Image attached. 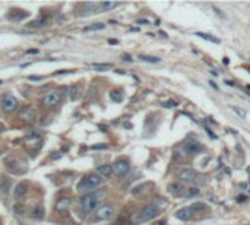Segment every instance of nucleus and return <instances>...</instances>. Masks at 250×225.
<instances>
[{
    "label": "nucleus",
    "mask_w": 250,
    "mask_h": 225,
    "mask_svg": "<svg viewBox=\"0 0 250 225\" xmlns=\"http://www.w3.org/2000/svg\"><path fill=\"white\" fill-rule=\"evenodd\" d=\"M114 72H116V73H120V75H126L125 72H123V70H120V69H117V70H114Z\"/></svg>",
    "instance_id": "obj_37"
},
{
    "label": "nucleus",
    "mask_w": 250,
    "mask_h": 225,
    "mask_svg": "<svg viewBox=\"0 0 250 225\" xmlns=\"http://www.w3.org/2000/svg\"><path fill=\"white\" fill-rule=\"evenodd\" d=\"M168 190H170L171 193H180V191L183 190V187L180 184H177V183H173V184L168 186Z\"/></svg>",
    "instance_id": "obj_25"
},
{
    "label": "nucleus",
    "mask_w": 250,
    "mask_h": 225,
    "mask_svg": "<svg viewBox=\"0 0 250 225\" xmlns=\"http://www.w3.org/2000/svg\"><path fill=\"white\" fill-rule=\"evenodd\" d=\"M104 197V191H92V193H88L85 194L82 199H80V206L85 212H91V211H95L98 208L100 202Z\"/></svg>",
    "instance_id": "obj_2"
},
{
    "label": "nucleus",
    "mask_w": 250,
    "mask_h": 225,
    "mask_svg": "<svg viewBox=\"0 0 250 225\" xmlns=\"http://www.w3.org/2000/svg\"><path fill=\"white\" fill-rule=\"evenodd\" d=\"M231 110L236 112L239 117H241V118H246V111H244V110H241V108L236 107V105H231Z\"/></svg>",
    "instance_id": "obj_26"
},
{
    "label": "nucleus",
    "mask_w": 250,
    "mask_h": 225,
    "mask_svg": "<svg viewBox=\"0 0 250 225\" xmlns=\"http://www.w3.org/2000/svg\"><path fill=\"white\" fill-rule=\"evenodd\" d=\"M70 205H72V200H70V199H60V200L57 202L56 208H57V211H66Z\"/></svg>",
    "instance_id": "obj_15"
},
{
    "label": "nucleus",
    "mask_w": 250,
    "mask_h": 225,
    "mask_svg": "<svg viewBox=\"0 0 250 225\" xmlns=\"http://www.w3.org/2000/svg\"><path fill=\"white\" fill-rule=\"evenodd\" d=\"M78 88L75 86V85H72V86H69L68 88V94H69V97H70V100H76L78 98Z\"/></svg>",
    "instance_id": "obj_22"
},
{
    "label": "nucleus",
    "mask_w": 250,
    "mask_h": 225,
    "mask_svg": "<svg viewBox=\"0 0 250 225\" xmlns=\"http://www.w3.org/2000/svg\"><path fill=\"white\" fill-rule=\"evenodd\" d=\"M26 191H28V184L26 183H18L16 184V187L13 189V196L16 197V199H19V197H22L23 194H26Z\"/></svg>",
    "instance_id": "obj_11"
},
{
    "label": "nucleus",
    "mask_w": 250,
    "mask_h": 225,
    "mask_svg": "<svg viewBox=\"0 0 250 225\" xmlns=\"http://www.w3.org/2000/svg\"><path fill=\"white\" fill-rule=\"evenodd\" d=\"M101 8L104 10H111L114 8H117V3H110V2H104L101 3Z\"/></svg>",
    "instance_id": "obj_27"
},
{
    "label": "nucleus",
    "mask_w": 250,
    "mask_h": 225,
    "mask_svg": "<svg viewBox=\"0 0 250 225\" xmlns=\"http://www.w3.org/2000/svg\"><path fill=\"white\" fill-rule=\"evenodd\" d=\"M98 174L100 176H104V177H110V176H113V165H110V164H104V165H100L98 168Z\"/></svg>",
    "instance_id": "obj_13"
},
{
    "label": "nucleus",
    "mask_w": 250,
    "mask_h": 225,
    "mask_svg": "<svg viewBox=\"0 0 250 225\" xmlns=\"http://www.w3.org/2000/svg\"><path fill=\"white\" fill-rule=\"evenodd\" d=\"M102 184V177L100 174H86L82 180L78 183V191L79 193H86L88 194V191L92 193V190H95L98 186H101Z\"/></svg>",
    "instance_id": "obj_1"
},
{
    "label": "nucleus",
    "mask_w": 250,
    "mask_h": 225,
    "mask_svg": "<svg viewBox=\"0 0 250 225\" xmlns=\"http://www.w3.org/2000/svg\"><path fill=\"white\" fill-rule=\"evenodd\" d=\"M0 105H2V110H3V111L11 114V112H13L18 108V100H16L12 94H5V95L2 97Z\"/></svg>",
    "instance_id": "obj_5"
},
{
    "label": "nucleus",
    "mask_w": 250,
    "mask_h": 225,
    "mask_svg": "<svg viewBox=\"0 0 250 225\" xmlns=\"http://www.w3.org/2000/svg\"><path fill=\"white\" fill-rule=\"evenodd\" d=\"M113 68V64L111 63H95V64H92V69L94 70H98V72H105V70H108V69Z\"/></svg>",
    "instance_id": "obj_16"
},
{
    "label": "nucleus",
    "mask_w": 250,
    "mask_h": 225,
    "mask_svg": "<svg viewBox=\"0 0 250 225\" xmlns=\"http://www.w3.org/2000/svg\"><path fill=\"white\" fill-rule=\"evenodd\" d=\"M184 151H186L187 154H190V155H196V154H199V152L202 151V145H200L197 140H189V142H186V145H184Z\"/></svg>",
    "instance_id": "obj_9"
},
{
    "label": "nucleus",
    "mask_w": 250,
    "mask_h": 225,
    "mask_svg": "<svg viewBox=\"0 0 250 225\" xmlns=\"http://www.w3.org/2000/svg\"><path fill=\"white\" fill-rule=\"evenodd\" d=\"M28 79H31V80H41L43 78H41V76H29Z\"/></svg>",
    "instance_id": "obj_33"
},
{
    "label": "nucleus",
    "mask_w": 250,
    "mask_h": 225,
    "mask_svg": "<svg viewBox=\"0 0 250 225\" xmlns=\"http://www.w3.org/2000/svg\"><path fill=\"white\" fill-rule=\"evenodd\" d=\"M162 105H164L165 108H176V107H177L179 104H177L176 101H165L164 104H162Z\"/></svg>",
    "instance_id": "obj_28"
},
{
    "label": "nucleus",
    "mask_w": 250,
    "mask_h": 225,
    "mask_svg": "<svg viewBox=\"0 0 250 225\" xmlns=\"http://www.w3.org/2000/svg\"><path fill=\"white\" fill-rule=\"evenodd\" d=\"M60 101H62V92H59V91H50V92H47L46 97L43 98L44 107H50V108L59 105Z\"/></svg>",
    "instance_id": "obj_7"
},
{
    "label": "nucleus",
    "mask_w": 250,
    "mask_h": 225,
    "mask_svg": "<svg viewBox=\"0 0 250 225\" xmlns=\"http://www.w3.org/2000/svg\"><path fill=\"white\" fill-rule=\"evenodd\" d=\"M107 145H95V146H92V149H105Z\"/></svg>",
    "instance_id": "obj_31"
},
{
    "label": "nucleus",
    "mask_w": 250,
    "mask_h": 225,
    "mask_svg": "<svg viewBox=\"0 0 250 225\" xmlns=\"http://www.w3.org/2000/svg\"><path fill=\"white\" fill-rule=\"evenodd\" d=\"M137 23H140V25H148V21H146V19H139V21H137Z\"/></svg>",
    "instance_id": "obj_32"
},
{
    "label": "nucleus",
    "mask_w": 250,
    "mask_h": 225,
    "mask_svg": "<svg viewBox=\"0 0 250 225\" xmlns=\"http://www.w3.org/2000/svg\"><path fill=\"white\" fill-rule=\"evenodd\" d=\"M35 117H37V111H35L34 107H25L23 110L19 111V118L23 120V122H32L35 120Z\"/></svg>",
    "instance_id": "obj_8"
},
{
    "label": "nucleus",
    "mask_w": 250,
    "mask_h": 225,
    "mask_svg": "<svg viewBox=\"0 0 250 225\" xmlns=\"http://www.w3.org/2000/svg\"><path fill=\"white\" fill-rule=\"evenodd\" d=\"M12 186L11 180H8V178H3V180H0V190L5 191V193H8L9 191V187Z\"/></svg>",
    "instance_id": "obj_21"
},
{
    "label": "nucleus",
    "mask_w": 250,
    "mask_h": 225,
    "mask_svg": "<svg viewBox=\"0 0 250 225\" xmlns=\"http://www.w3.org/2000/svg\"><path fill=\"white\" fill-rule=\"evenodd\" d=\"M114 215V206L113 205H102L95 209L94 219L95 221H107Z\"/></svg>",
    "instance_id": "obj_4"
},
{
    "label": "nucleus",
    "mask_w": 250,
    "mask_h": 225,
    "mask_svg": "<svg viewBox=\"0 0 250 225\" xmlns=\"http://www.w3.org/2000/svg\"><path fill=\"white\" fill-rule=\"evenodd\" d=\"M31 216L35 218V219H41L43 216H44V208L43 206H37L32 209V212H31Z\"/></svg>",
    "instance_id": "obj_18"
},
{
    "label": "nucleus",
    "mask_w": 250,
    "mask_h": 225,
    "mask_svg": "<svg viewBox=\"0 0 250 225\" xmlns=\"http://www.w3.org/2000/svg\"><path fill=\"white\" fill-rule=\"evenodd\" d=\"M190 209H192L193 212H202V211H206V209H208V206H206L205 203L196 202V203H193V205L190 206Z\"/></svg>",
    "instance_id": "obj_19"
},
{
    "label": "nucleus",
    "mask_w": 250,
    "mask_h": 225,
    "mask_svg": "<svg viewBox=\"0 0 250 225\" xmlns=\"http://www.w3.org/2000/svg\"><path fill=\"white\" fill-rule=\"evenodd\" d=\"M104 28H105V23L98 22V23H92L89 26H86L85 31H100V29H104Z\"/></svg>",
    "instance_id": "obj_20"
},
{
    "label": "nucleus",
    "mask_w": 250,
    "mask_h": 225,
    "mask_svg": "<svg viewBox=\"0 0 250 225\" xmlns=\"http://www.w3.org/2000/svg\"><path fill=\"white\" fill-rule=\"evenodd\" d=\"M246 200V196H239L237 197V202H244Z\"/></svg>",
    "instance_id": "obj_34"
},
{
    "label": "nucleus",
    "mask_w": 250,
    "mask_h": 225,
    "mask_svg": "<svg viewBox=\"0 0 250 225\" xmlns=\"http://www.w3.org/2000/svg\"><path fill=\"white\" fill-rule=\"evenodd\" d=\"M139 58L142 62H146V63H159V58L158 57H154V56H139Z\"/></svg>",
    "instance_id": "obj_23"
},
{
    "label": "nucleus",
    "mask_w": 250,
    "mask_h": 225,
    "mask_svg": "<svg viewBox=\"0 0 250 225\" xmlns=\"http://www.w3.org/2000/svg\"><path fill=\"white\" fill-rule=\"evenodd\" d=\"M26 53H28V54H37V53H38V50H28Z\"/></svg>",
    "instance_id": "obj_35"
},
{
    "label": "nucleus",
    "mask_w": 250,
    "mask_h": 225,
    "mask_svg": "<svg viewBox=\"0 0 250 225\" xmlns=\"http://www.w3.org/2000/svg\"><path fill=\"white\" fill-rule=\"evenodd\" d=\"M56 158H60V154H53L51 155V159H56Z\"/></svg>",
    "instance_id": "obj_36"
},
{
    "label": "nucleus",
    "mask_w": 250,
    "mask_h": 225,
    "mask_svg": "<svg viewBox=\"0 0 250 225\" xmlns=\"http://www.w3.org/2000/svg\"><path fill=\"white\" fill-rule=\"evenodd\" d=\"M110 98H111L114 102H122L123 101V92H122V91H117V89L111 91V92H110Z\"/></svg>",
    "instance_id": "obj_17"
},
{
    "label": "nucleus",
    "mask_w": 250,
    "mask_h": 225,
    "mask_svg": "<svg viewBox=\"0 0 250 225\" xmlns=\"http://www.w3.org/2000/svg\"><path fill=\"white\" fill-rule=\"evenodd\" d=\"M179 178L182 181H193L196 178V172L192 168H182L179 171Z\"/></svg>",
    "instance_id": "obj_10"
},
{
    "label": "nucleus",
    "mask_w": 250,
    "mask_h": 225,
    "mask_svg": "<svg viewBox=\"0 0 250 225\" xmlns=\"http://www.w3.org/2000/svg\"><path fill=\"white\" fill-rule=\"evenodd\" d=\"M129 170H130V164H129V161L125 159V158L117 159V161L113 164V174L119 176V177L126 176V174L129 172Z\"/></svg>",
    "instance_id": "obj_6"
},
{
    "label": "nucleus",
    "mask_w": 250,
    "mask_h": 225,
    "mask_svg": "<svg viewBox=\"0 0 250 225\" xmlns=\"http://www.w3.org/2000/svg\"><path fill=\"white\" fill-rule=\"evenodd\" d=\"M122 58H123L125 62H132V60H133L130 54H122Z\"/></svg>",
    "instance_id": "obj_30"
},
{
    "label": "nucleus",
    "mask_w": 250,
    "mask_h": 225,
    "mask_svg": "<svg viewBox=\"0 0 250 225\" xmlns=\"http://www.w3.org/2000/svg\"><path fill=\"white\" fill-rule=\"evenodd\" d=\"M2 130H3V124H0V132H2Z\"/></svg>",
    "instance_id": "obj_39"
},
{
    "label": "nucleus",
    "mask_w": 250,
    "mask_h": 225,
    "mask_svg": "<svg viewBox=\"0 0 250 225\" xmlns=\"http://www.w3.org/2000/svg\"><path fill=\"white\" fill-rule=\"evenodd\" d=\"M108 43H110V44H117V41H116V40H108Z\"/></svg>",
    "instance_id": "obj_38"
},
{
    "label": "nucleus",
    "mask_w": 250,
    "mask_h": 225,
    "mask_svg": "<svg viewBox=\"0 0 250 225\" xmlns=\"http://www.w3.org/2000/svg\"><path fill=\"white\" fill-rule=\"evenodd\" d=\"M47 23V18L46 16H41L40 19H37V21H34V22L31 23L32 26H35V28H41V26H44Z\"/></svg>",
    "instance_id": "obj_24"
},
{
    "label": "nucleus",
    "mask_w": 250,
    "mask_h": 225,
    "mask_svg": "<svg viewBox=\"0 0 250 225\" xmlns=\"http://www.w3.org/2000/svg\"><path fill=\"white\" fill-rule=\"evenodd\" d=\"M197 193H199V189H197V187H192L190 190L187 191V197H192V196H196Z\"/></svg>",
    "instance_id": "obj_29"
},
{
    "label": "nucleus",
    "mask_w": 250,
    "mask_h": 225,
    "mask_svg": "<svg viewBox=\"0 0 250 225\" xmlns=\"http://www.w3.org/2000/svg\"><path fill=\"white\" fill-rule=\"evenodd\" d=\"M159 212H161V211H159L158 205L151 203V205H146V206L140 211L139 216H137L136 219H133V221H135V224H142V222H145V221H151V219L157 218Z\"/></svg>",
    "instance_id": "obj_3"
},
{
    "label": "nucleus",
    "mask_w": 250,
    "mask_h": 225,
    "mask_svg": "<svg viewBox=\"0 0 250 225\" xmlns=\"http://www.w3.org/2000/svg\"><path fill=\"white\" fill-rule=\"evenodd\" d=\"M194 35H197L199 38H202V40H206V41H211V43H215V44H219V38H216L214 35L211 34H205V32H196Z\"/></svg>",
    "instance_id": "obj_14"
},
{
    "label": "nucleus",
    "mask_w": 250,
    "mask_h": 225,
    "mask_svg": "<svg viewBox=\"0 0 250 225\" xmlns=\"http://www.w3.org/2000/svg\"><path fill=\"white\" fill-rule=\"evenodd\" d=\"M192 215H193V211H192L190 208H182V209L176 214V216H177L179 219H182V221H189V219L192 218Z\"/></svg>",
    "instance_id": "obj_12"
}]
</instances>
